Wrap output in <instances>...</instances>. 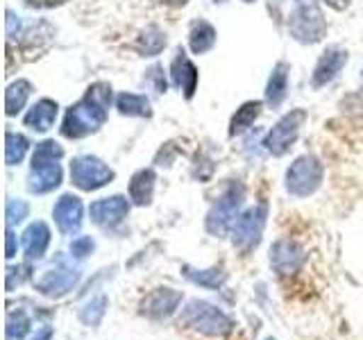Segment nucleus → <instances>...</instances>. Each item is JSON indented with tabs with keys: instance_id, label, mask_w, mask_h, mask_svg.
<instances>
[{
	"instance_id": "obj_1",
	"label": "nucleus",
	"mask_w": 363,
	"mask_h": 340,
	"mask_svg": "<svg viewBox=\"0 0 363 340\" xmlns=\"http://www.w3.org/2000/svg\"><path fill=\"white\" fill-rule=\"evenodd\" d=\"M109 107H111V86L107 82L91 84L84 98L68 107L62 123V134L66 139H84V136L98 132L107 123Z\"/></svg>"
},
{
	"instance_id": "obj_2",
	"label": "nucleus",
	"mask_w": 363,
	"mask_h": 340,
	"mask_svg": "<svg viewBox=\"0 0 363 340\" xmlns=\"http://www.w3.org/2000/svg\"><path fill=\"white\" fill-rule=\"evenodd\" d=\"M182 322L193 332H200L211 338L227 336L234 329V320L230 315L204 300H191L182 311Z\"/></svg>"
},
{
	"instance_id": "obj_3",
	"label": "nucleus",
	"mask_w": 363,
	"mask_h": 340,
	"mask_svg": "<svg viewBox=\"0 0 363 340\" xmlns=\"http://www.w3.org/2000/svg\"><path fill=\"white\" fill-rule=\"evenodd\" d=\"M243 200H245L243 181L238 179L230 181L207 213V232L211 236H225L230 230H234V225L238 220V211L243 207Z\"/></svg>"
},
{
	"instance_id": "obj_4",
	"label": "nucleus",
	"mask_w": 363,
	"mask_h": 340,
	"mask_svg": "<svg viewBox=\"0 0 363 340\" xmlns=\"http://www.w3.org/2000/svg\"><path fill=\"white\" fill-rule=\"evenodd\" d=\"M325 177V168L320 159L313 154H302L289 166L286 177H284V186L295 198H309L320 188Z\"/></svg>"
},
{
	"instance_id": "obj_5",
	"label": "nucleus",
	"mask_w": 363,
	"mask_h": 340,
	"mask_svg": "<svg viewBox=\"0 0 363 340\" xmlns=\"http://www.w3.org/2000/svg\"><path fill=\"white\" fill-rule=\"evenodd\" d=\"M289 32L300 43H318L327 37V21L320 7L313 3H300L291 11Z\"/></svg>"
},
{
	"instance_id": "obj_6",
	"label": "nucleus",
	"mask_w": 363,
	"mask_h": 340,
	"mask_svg": "<svg viewBox=\"0 0 363 340\" xmlns=\"http://www.w3.org/2000/svg\"><path fill=\"white\" fill-rule=\"evenodd\" d=\"M268 220V204L259 202L255 207H250L245 213L238 215V220L232 230V243L236 249H241L243 254L252 252V249L261 243V236L266 230Z\"/></svg>"
},
{
	"instance_id": "obj_7",
	"label": "nucleus",
	"mask_w": 363,
	"mask_h": 340,
	"mask_svg": "<svg viewBox=\"0 0 363 340\" xmlns=\"http://www.w3.org/2000/svg\"><path fill=\"white\" fill-rule=\"evenodd\" d=\"M306 123V111L304 109H293L289 113H284V116L272 125V130L266 134L264 139V147L266 152L272 154V157H284L291 145L298 141L300 136V130L304 128Z\"/></svg>"
},
{
	"instance_id": "obj_8",
	"label": "nucleus",
	"mask_w": 363,
	"mask_h": 340,
	"mask_svg": "<svg viewBox=\"0 0 363 340\" xmlns=\"http://www.w3.org/2000/svg\"><path fill=\"white\" fill-rule=\"evenodd\" d=\"M116 173L98 157L82 154L71 162V181L79 191H98L113 181Z\"/></svg>"
},
{
	"instance_id": "obj_9",
	"label": "nucleus",
	"mask_w": 363,
	"mask_h": 340,
	"mask_svg": "<svg viewBox=\"0 0 363 340\" xmlns=\"http://www.w3.org/2000/svg\"><path fill=\"white\" fill-rule=\"evenodd\" d=\"M304 261H306L304 247L298 241H291V238H279L270 247V266L281 277L300 272L304 268Z\"/></svg>"
},
{
	"instance_id": "obj_10",
	"label": "nucleus",
	"mask_w": 363,
	"mask_h": 340,
	"mask_svg": "<svg viewBox=\"0 0 363 340\" xmlns=\"http://www.w3.org/2000/svg\"><path fill=\"white\" fill-rule=\"evenodd\" d=\"M79 281V272L66 266H57L45 270L39 279H34V286L45 298H64L66 293H71Z\"/></svg>"
},
{
	"instance_id": "obj_11",
	"label": "nucleus",
	"mask_w": 363,
	"mask_h": 340,
	"mask_svg": "<svg viewBox=\"0 0 363 340\" xmlns=\"http://www.w3.org/2000/svg\"><path fill=\"white\" fill-rule=\"evenodd\" d=\"M179 304H182V293L164 286V288H155L152 293H147L141 300L139 309H141V315L150 317V320H166V317H170L177 311Z\"/></svg>"
},
{
	"instance_id": "obj_12",
	"label": "nucleus",
	"mask_w": 363,
	"mask_h": 340,
	"mask_svg": "<svg viewBox=\"0 0 363 340\" xmlns=\"http://www.w3.org/2000/svg\"><path fill=\"white\" fill-rule=\"evenodd\" d=\"M130 213V202L123 196H111V198H102L96 200L89 207V215L98 227H105V230H113L118 227Z\"/></svg>"
},
{
	"instance_id": "obj_13",
	"label": "nucleus",
	"mask_w": 363,
	"mask_h": 340,
	"mask_svg": "<svg viewBox=\"0 0 363 340\" xmlns=\"http://www.w3.org/2000/svg\"><path fill=\"white\" fill-rule=\"evenodd\" d=\"M52 218L57 230L66 236H73L79 232V227L84 222V207H82V200L66 193L60 200H57L55 209H52Z\"/></svg>"
},
{
	"instance_id": "obj_14",
	"label": "nucleus",
	"mask_w": 363,
	"mask_h": 340,
	"mask_svg": "<svg viewBox=\"0 0 363 340\" xmlns=\"http://www.w3.org/2000/svg\"><path fill=\"white\" fill-rule=\"evenodd\" d=\"M345 64H347V50L338 48V45L327 48L313 68V77H311L313 86L320 89V86H327L329 82H334V79L338 77V73L345 68Z\"/></svg>"
},
{
	"instance_id": "obj_15",
	"label": "nucleus",
	"mask_w": 363,
	"mask_h": 340,
	"mask_svg": "<svg viewBox=\"0 0 363 340\" xmlns=\"http://www.w3.org/2000/svg\"><path fill=\"white\" fill-rule=\"evenodd\" d=\"M170 77H173V84L179 91H184V98H193L198 89V68L193 66L189 55L182 48L177 50L173 64H170Z\"/></svg>"
},
{
	"instance_id": "obj_16",
	"label": "nucleus",
	"mask_w": 363,
	"mask_h": 340,
	"mask_svg": "<svg viewBox=\"0 0 363 340\" xmlns=\"http://www.w3.org/2000/svg\"><path fill=\"white\" fill-rule=\"evenodd\" d=\"M21 245H23V254H26L28 261H37L45 254V249L50 245V227L37 220L32 222L26 232H23L21 238Z\"/></svg>"
},
{
	"instance_id": "obj_17",
	"label": "nucleus",
	"mask_w": 363,
	"mask_h": 340,
	"mask_svg": "<svg viewBox=\"0 0 363 340\" xmlns=\"http://www.w3.org/2000/svg\"><path fill=\"white\" fill-rule=\"evenodd\" d=\"M62 184V166L60 164H37L32 166V173L28 179V188L30 193H50Z\"/></svg>"
},
{
	"instance_id": "obj_18",
	"label": "nucleus",
	"mask_w": 363,
	"mask_h": 340,
	"mask_svg": "<svg viewBox=\"0 0 363 340\" xmlns=\"http://www.w3.org/2000/svg\"><path fill=\"white\" fill-rule=\"evenodd\" d=\"M57 113H60V105L50 98H43L39 102H34L32 109L26 113V118H23V123H26V128L34 132H48L57 120Z\"/></svg>"
},
{
	"instance_id": "obj_19",
	"label": "nucleus",
	"mask_w": 363,
	"mask_h": 340,
	"mask_svg": "<svg viewBox=\"0 0 363 340\" xmlns=\"http://www.w3.org/2000/svg\"><path fill=\"white\" fill-rule=\"evenodd\" d=\"M289 73L291 68L286 62H279L272 68V73L268 77V84H266V102L270 107H279L284 100H286L289 94Z\"/></svg>"
},
{
	"instance_id": "obj_20",
	"label": "nucleus",
	"mask_w": 363,
	"mask_h": 340,
	"mask_svg": "<svg viewBox=\"0 0 363 340\" xmlns=\"http://www.w3.org/2000/svg\"><path fill=\"white\" fill-rule=\"evenodd\" d=\"M155 181L157 175L152 168H141L139 173H134L130 179V200L134 204H139V207L150 204L155 196Z\"/></svg>"
},
{
	"instance_id": "obj_21",
	"label": "nucleus",
	"mask_w": 363,
	"mask_h": 340,
	"mask_svg": "<svg viewBox=\"0 0 363 340\" xmlns=\"http://www.w3.org/2000/svg\"><path fill=\"white\" fill-rule=\"evenodd\" d=\"M216 43V30L211 23L207 21H196L191 26V32H189V45L193 55H204L213 48Z\"/></svg>"
},
{
	"instance_id": "obj_22",
	"label": "nucleus",
	"mask_w": 363,
	"mask_h": 340,
	"mask_svg": "<svg viewBox=\"0 0 363 340\" xmlns=\"http://www.w3.org/2000/svg\"><path fill=\"white\" fill-rule=\"evenodd\" d=\"M116 109L123 116H139V118H150L152 109H150V100L141 94H121L116 98Z\"/></svg>"
},
{
	"instance_id": "obj_23",
	"label": "nucleus",
	"mask_w": 363,
	"mask_h": 340,
	"mask_svg": "<svg viewBox=\"0 0 363 340\" xmlns=\"http://www.w3.org/2000/svg\"><path fill=\"white\" fill-rule=\"evenodd\" d=\"M261 102L259 100H250V102H243L241 107L236 109V113L232 116V123H230V134L236 136V134H243L245 130H250L255 125V120L261 116Z\"/></svg>"
},
{
	"instance_id": "obj_24",
	"label": "nucleus",
	"mask_w": 363,
	"mask_h": 340,
	"mask_svg": "<svg viewBox=\"0 0 363 340\" xmlns=\"http://www.w3.org/2000/svg\"><path fill=\"white\" fill-rule=\"evenodd\" d=\"M184 272V277L193 283H198L202 288H220L223 283L227 281V272H223L220 268H209V270H198V268H191V266H184L182 268Z\"/></svg>"
},
{
	"instance_id": "obj_25",
	"label": "nucleus",
	"mask_w": 363,
	"mask_h": 340,
	"mask_svg": "<svg viewBox=\"0 0 363 340\" xmlns=\"http://www.w3.org/2000/svg\"><path fill=\"white\" fill-rule=\"evenodd\" d=\"M30 94H32V84L28 79H18V82L9 84L5 91V113L7 116H16V113L26 107Z\"/></svg>"
},
{
	"instance_id": "obj_26",
	"label": "nucleus",
	"mask_w": 363,
	"mask_h": 340,
	"mask_svg": "<svg viewBox=\"0 0 363 340\" xmlns=\"http://www.w3.org/2000/svg\"><path fill=\"white\" fill-rule=\"evenodd\" d=\"M164 48H166V34L157 26L145 28L139 34V39H136V50H139L143 57H157Z\"/></svg>"
},
{
	"instance_id": "obj_27",
	"label": "nucleus",
	"mask_w": 363,
	"mask_h": 340,
	"mask_svg": "<svg viewBox=\"0 0 363 340\" xmlns=\"http://www.w3.org/2000/svg\"><path fill=\"white\" fill-rule=\"evenodd\" d=\"M30 150V141L18 132H7L5 136V162L7 166H18Z\"/></svg>"
},
{
	"instance_id": "obj_28",
	"label": "nucleus",
	"mask_w": 363,
	"mask_h": 340,
	"mask_svg": "<svg viewBox=\"0 0 363 340\" xmlns=\"http://www.w3.org/2000/svg\"><path fill=\"white\" fill-rule=\"evenodd\" d=\"M107 306H109L107 295H96V298H91L82 309H79V320L89 327H98L107 313Z\"/></svg>"
},
{
	"instance_id": "obj_29",
	"label": "nucleus",
	"mask_w": 363,
	"mask_h": 340,
	"mask_svg": "<svg viewBox=\"0 0 363 340\" xmlns=\"http://www.w3.org/2000/svg\"><path fill=\"white\" fill-rule=\"evenodd\" d=\"M64 157V147L57 141H43L37 145V150L32 154V166L37 164H57Z\"/></svg>"
},
{
	"instance_id": "obj_30",
	"label": "nucleus",
	"mask_w": 363,
	"mask_h": 340,
	"mask_svg": "<svg viewBox=\"0 0 363 340\" xmlns=\"http://www.w3.org/2000/svg\"><path fill=\"white\" fill-rule=\"evenodd\" d=\"M30 332V317L26 311H11L7 315V340H23Z\"/></svg>"
},
{
	"instance_id": "obj_31",
	"label": "nucleus",
	"mask_w": 363,
	"mask_h": 340,
	"mask_svg": "<svg viewBox=\"0 0 363 340\" xmlns=\"http://www.w3.org/2000/svg\"><path fill=\"white\" fill-rule=\"evenodd\" d=\"M28 211H30L28 202L14 200V198L7 200V209H5V215H7V227L16 225V222H21V220H26V218H28Z\"/></svg>"
},
{
	"instance_id": "obj_32",
	"label": "nucleus",
	"mask_w": 363,
	"mask_h": 340,
	"mask_svg": "<svg viewBox=\"0 0 363 340\" xmlns=\"http://www.w3.org/2000/svg\"><path fill=\"white\" fill-rule=\"evenodd\" d=\"M94 247H96V243H94V238H91V236H77V238H73V243H71V254L75 259H84V256H89L91 252H94Z\"/></svg>"
},
{
	"instance_id": "obj_33",
	"label": "nucleus",
	"mask_w": 363,
	"mask_h": 340,
	"mask_svg": "<svg viewBox=\"0 0 363 340\" xmlns=\"http://www.w3.org/2000/svg\"><path fill=\"white\" fill-rule=\"evenodd\" d=\"M145 82L150 84L157 94H164L166 91V77H164V68L162 66H152L150 71L145 73Z\"/></svg>"
},
{
	"instance_id": "obj_34",
	"label": "nucleus",
	"mask_w": 363,
	"mask_h": 340,
	"mask_svg": "<svg viewBox=\"0 0 363 340\" xmlns=\"http://www.w3.org/2000/svg\"><path fill=\"white\" fill-rule=\"evenodd\" d=\"M23 3L32 9H52V7H60V5L68 3V0H23Z\"/></svg>"
},
{
	"instance_id": "obj_35",
	"label": "nucleus",
	"mask_w": 363,
	"mask_h": 340,
	"mask_svg": "<svg viewBox=\"0 0 363 340\" xmlns=\"http://www.w3.org/2000/svg\"><path fill=\"white\" fill-rule=\"evenodd\" d=\"M18 30H21V21L16 18L14 11L7 9V37H9V39H14L16 34H18Z\"/></svg>"
},
{
	"instance_id": "obj_36",
	"label": "nucleus",
	"mask_w": 363,
	"mask_h": 340,
	"mask_svg": "<svg viewBox=\"0 0 363 340\" xmlns=\"http://www.w3.org/2000/svg\"><path fill=\"white\" fill-rule=\"evenodd\" d=\"M16 254V236L11 232V227H7V256L11 259Z\"/></svg>"
},
{
	"instance_id": "obj_37",
	"label": "nucleus",
	"mask_w": 363,
	"mask_h": 340,
	"mask_svg": "<svg viewBox=\"0 0 363 340\" xmlns=\"http://www.w3.org/2000/svg\"><path fill=\"white\" fill-rule=\"evenodd\" d=\"M52 338V329L50 327H43L41 332H37V336H34L32 340H50Z\"/></svg>"
},
{
	"instance_id": "obj_38",
	"label": "nucleus",
	"mask_w": 363,
	"mask_h": 340,
	"mask_svg": "<svg viewBox=\"0 0 363 340\" xmlns=\"http://www.w3.org/2000/svg\"><path fill=\"white\" fill-rule=\"evenodd\" d=\"M329 5H332L334 9H345L350 5V0H327Z\"/></svg>"
},
{
	"instance_id": "obj_39",
	"label": "nucleus",
	"mask_w": 363,
	"mask_h": 340,
	"mask_svg": "<svg viewBox=\"0 0 363 340\" xmlns=\"http://www.w3.org/2000/svg\"><path fill=\"white\" fill-rule=\"evenodd\" d=\"M164 3H168V5H184L186 0H164Z\"/></svg>"
},
{
	"instance_id": "obj_40",
	"label": "nucleus",
	"mask_w": 363,
	"mask_h": 340,
	"mask_svg": "<svg viewBox=\"0 0 363 340\" xmlns=\"http://www.w3.org/2000/svg\"><path fill=\"white\" fill-rule=\"evenodd\" d=\"M302 3H311V0H302Z\"/></svg>"
},
{
	"instance_id": "obj_41",
	"label": "nucleus",
	"mask_w": 363,
	"mask_h": 340,
	"mask_svg": "<svg viewBox=\"0 0 363 340\" xmlns=\"http://www.w3.org/2000/svg\"><path fill=\"white\" fill-rule=\"evenodd\" d=\"M266 340H275V338H266Z\"/></svg>"
},
{
	"instance_id": "obj_42",
	"label": "nucleus",
	"mask_w": 363,
	"mask_h": 340,
	"mask_svg": "<svg viewBox=\"0 0 363 340\" xmlns=\"http://www.w3.org/2000/svg\"><path fill=\"white\" fill-rule=\"evenodd\" d=\"M361 79H363V71H361Z\"/></svg>"
},
{
	"instance_id": "obj_43",
	"label": "nucleus",
	"mask_w": 363,
	"mask_h": 340,
	"mask_svg": "<svg viewBox=\"0 0 363 340\" xmlns=\"http://www.w3.org/2000/svg\"><path fill=\"white\" fill-rule=\"evenodd\" d=\"M218 3H223V0H218Z\"/></svg>"
}]
</instances>
